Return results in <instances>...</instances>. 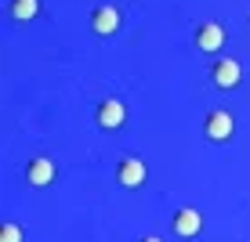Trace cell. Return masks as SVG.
<instances>
[{"mask_svg":"<svg viewBox=\"0 0 250 242\" xmlns=\"http://www.w3.org/2000/svg\"><path fill=\"white\" fill-rule=\"evenodd\" d=\"M94 119H98L102 130H120L127 123V105L120 98H105L98 109H94Z\"/></svg>","mask_w":250,"mask_h":242,"instance_id":"obj_2","label":"cell"},{"mask_svg":"<svg viewBox=\"0 0 250 242\" xmlns=\"http://www.w3.org/2000/svg\"><path fill=\"white\" fill-rule=\"evenodd\" d=\"M120 22H124V19H120V11L113 4H98L91 11V29L98 33V37H113V33L120 29Z\"/></svg>","mask_w":250,"mask_h":242,"instance_id":"obj_6","label":"cell"},{"mask_svg":"<svg viewBox=\"0 0 250 242\" xmlns=\"http://www.w3.org/2000/svg\"><path fill=\"white\" fill-rule=\"evenodd\" d=\"M203 134L210 137V141H229V137L236 134V119H232V112H225V109L207 112V119H203Z\"/></svg>","mask_w":250,"mask_h":242,"instance_id":"obj_1","label":"cell"},{"mask_svg":"<svg viewBox=\"0 0 250 242\" xmlns=\"http://www.w3.org/2000/svg\"><path fill=\"white\" fill-rule=\"evenodd\" d=\"M239 80H243V65H239L236 58H221V62H214V69H210V83H214L218 91H232Z\"/></svg>","mask_w":250,"mask_h":242,"instance_id":"obj_3","label":"cell"},{"mask_svg":"<svg viewBox=\"0 0 250 242\" xmlns=\"http://www.w3.org/2000/svg\"><path fill=\"white\" fill-rule=\"evenodd\" d=\"M170 228H174V235L192 239V235H200V231H203V213L196 210V206H182V210L170 217Z\"/></svg>","mask_w":250,"mask_h":242,"instance_id":"obj_4","label":"cell"},{"mask_svg":"<svg viewBox=\"0 0 250 242\" xmlns=\"http://www.w3.org/2000/svg\"><path fill=\"white\" fill-rule=\"evenodd\" d=\"M225 44V29H221L218 22H203L200 29H196V47L207 51V55H214V51H221Z\"/></svg>","mask_w":250,"mask_h":242,"instance_id":"obj_8","label":"cell"},{"mask_svg":"<svg viewBox=\"0 0 250 242\" xmlns=\"http://www.w3.org/2000/svg\"><path fill=\"white\" fill-rule=\"evenodd\" d=\"M142 242H163V239H156V235H145Z\"/></svg>","mask_w":250,"mask_h":242,"instance_id":"obj_11","label":"cell"},{"mask_svg":"<svg viewBox=\"0 0 250 242\" xmlns=\"http://www.w3.org/2000/svg\"><path fill=\"white\" fill-rule=\"evenodd\" d=\"M0 242H22V228L19 224H4L0 228Z\"/></svg>","mask_w":250,"mask_h":242,"instance_id":"obj_10","label":"cell"},{"mask_svg":"<svg viewBox=\"0 0 250 242\" xmlns=\"http://www.w3.org/2000/svg\"><path fill=\"white\" fill-rule=\"evenodd\" d=\"M25 181H29L33 188H47L51 181H55V163H51L47 155H33V159L25 163Z\"/></svg>","mask_w":250,"mask_h":242,"instance_id":"obj_7","label":"cell"},{"mask_svg":"<svg viewBox=\"0 0 250 242\" xmlns=\"http://www.w3.org/2000/svg\"><path fill=\"white\" fill-rule=\"evenodd\" d=\"M7 11H11L19 22H29V19H37V15H40V0H11Z\"/></svg>","mask_w":250,"mask_h":242,"instance_id":"obj_9","label":"cell"},{"mask_svg":"<svg viewBox=\"0 0 250 242\" xmlns=\"http://www.w3.org/2000/svg\"><path fill=\"white\" fill-rule=\"evenodd\" d=\"M145 174H149V170H145V163L138 159V155H127V159L116 163V181L124 188H142L145 185Z\"/></svg>","mask_w":250,"mask_h":242,"instance_id":"obj_5","label":"cell"}]
</instances>
